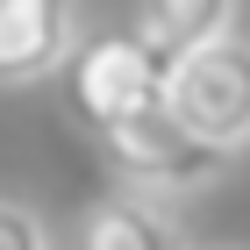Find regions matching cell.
I'll list each match as a JSON object with an SVG mask.
<instances>
[{
  "instance_id": "6da1fadb",
  "label": "cell",
  "mask_w": 250,
  "mask_h": 250,
  "mask_svg": "<svg viewBox=\"0 0 250 250\" xmlns=\"http://www.w3.org/2000/svg\"><path fill=\"white\" fill-rule=\"evenodd\" d=\"M58 79H64V107H72V122L93 129V136H107L115 122L165 107L172 58H165L143 29H107V36L72 43V58L58 64Z\"/></svg>"
},
{
  "instance_id": "5b68a950",
  "label": "cell",
  "mask_w": 250,
  "mask_h": 250,
  "mask_svg": "<svg viewBox=\"0 0 250 250\" xmlns=\"http://www.w3.org/2000/svg\"><path fill=\"white\" fill-rule=\"evenodd\" d=\"M64 250H186V236H179V222L157 208V200H143V193H107V200H93V208L72 222Z\"/></svg>"
},
{
  "instance_id": "8992f818",
  "label": "cell",
  "mask_w": 250,
  "mask_h": 250,
  "mask_svg": "<svg viewBox=\"0 0 250 250\" xmlns=\"http://www.w3.org/2000/svg\"><path fill=\"white\" fill-rule=\"evenodd\" d=\"M136 29L179 58V50H200V43L229 36L236 29V0H136Z\"/></svg>"
},
{
  "instance_id": "7a4b0ae2",
  "label": "cell",
  "mask_w": 250,
  "mask_h": 250,
  "mask_svg": "<svg viewBox=\"0 0 250 250\" xmlns=\"http://www.w3.org/2000/svg\"><path fill=\"white\" fill-rule=\"evenodd\" d=\"M165 107H172L200 143L243 150L250 143V43L229 29V36L200 43V50H179L172 58V86H165Z\"/></svg>"
},
{
  "instance_id": "52a82bcc",
  "label": "cell",
  "mask_w": 250,
  "mask_h": 250,
  "mask_svg": "<svg viewBox=\"0 0 250 250\" xmlns=\"http://www.w3.org/2000/svg\"><path fill=\"white\" fill-rule=\"evenodd\" d=\"M0 250H50L43 222L21 208V200H0Z\"/></svg>"
},
{
  "instance_id": "3957f363",
  "label": "cell",
  "mask_w": 250,
  "mask_h": 250,
  "mask_svg": "<svg viewBox=\"0 0 250 250\" xmlns=\"http://www.w3.org/2000/svg\"><path fill=\"white\" fill-rule=\"evenodd\" d=\"M100 150H107L115 179H129L136 193H186V186H208V179L229 165V150L200 143L172 107H150V115L115 122V129L100 136Z\"/></svg>"
},
{
  "instance_id": "277c9868",
  "label": "cell",
  "mask_w": 250,
  "mask_h": 250,
  "mask_svg": "<svg viewBox=\"0 0 250 250\" xmlns=\"http://www.w3.org/2000/svg\"><path fill=\"white\" fill-rule=\"evenodd\" d=\"M79 43V0H0V86L50 79Z\"/></svg>"
}]
</instances>
